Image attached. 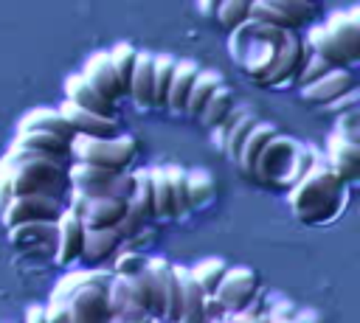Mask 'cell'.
Listing matches in <instances>:
<instances>
[{"instance_id":"44dd1931","label":"cell","mask_w":360,"mask_h":323,"mask_svg":"<svg viewBox=\"0 0 360 323\" xmlns=\"http://www.w3.org/2000/svg\"><path fill=\"white\" fill-rule=\"evenodd\" d=\"M152 51H135L127 98H132L138 107H152Z\"/></svg>"},{"instance_id":"7bdbcfd3","label":"cell","mask_w":360,"mask_h":323,"mask_svg":"<svg viewBox=\"0 0 360 323\" xmlns=\"http://www.w3.org/2000/svg\"><path fill=\"white\" fill-rule=\"evenodd\" d=\"M335 132L360 140V112H357V107H354V110H346V112L338 115V126H335Z\"/></svg>"},{"instance_id":"7c38bea8","label":"cell","mask_w":360,"mask_h":323,"mask_svg":"<svg viewBox=\"0 0 360 323\" xmlns=\"http://www.w3.org/2000/svg\"><path fill=\"white\" fill-rule=\"evenodd\" d=\"M326 163L346 180L354 183L360 177V143L340 132H332L326 140Z\"/></svg>"},{"instance_id":"4fadbf2b","label":"cell","mask_w":360,"mask_h":323,"mask_svg":"<svg viewBox=\"0 0 360 323\" xmlns=\"http://www.w3.org/2000/svg\"><path fill=\"white\" fill-rule=\"evenodd\" d=\"M59 112L65 115V121L73 126V132H82V135H115L118 132V124L112 115H98V112H90L73 101H62Z\"/></svg>"},{"instance_id":"ac0fdd59","label":"cell","mask_w":360,"mask_h":323,"mask_svg":"<svg viewBox=\"0 0 360 323\" xmlns=\"http://www.w3.org/2000/svg\"><path fill=\"white\" fill-rule=\"evenodd\" d=\"M8 230V242L17 250H37L45 242H51L56 236V222L51 219H31V222H17Z\"/></svg>"},{"instance_id":"8fae6325","label":"cell","mask_w":360,"mask_h":323,"mask_svg":"<svg viewBox=\"0 0 360 323\" xmlns=\"http://www.w3.org/2000/svg\"><path fill=\"white\" fill-rule=\"evenodd\" d=\"M352 87H354L352 73H349L343 65H335V67H329L323 76H318L315 81L298 87V93H301V98H304L307 104H326V101L343 95V93L352 90Z\"/></svg>"},{"instance_id":"2e32d148","label":"cell","mask_w":360,"mask_h":323,"mask_svg":"<svg viewBox=\"0 0 360 323\" xmlns=\"http://www.w3.org/2000/svg\"><path fill=\"white\" fill-rule=\"evenodd\" d=\"M82 76L107 98V101H118V98H124L121 95V87H118V76H115V70H112V65H110V56H107V51H98V53H93L90 59H87V65H84V70H82Z\"/></svg>"},{"instance_id":"60d3db41","label":"cell","mask_w":360,"mask_h":323,"mask_svg":"<svg viewBox=\"0 0 360 323\" xmlns=\"http://www.w3.org/2000/svg\"><path fill=\"white\" fill-rule=\"evenodd\" d=\"M267 3H273L278 11H284L295 22V28L304 25L315 11V3H309V0H267Z\"/></svg>"},{"instance_id":"4dcf8cb0","label":"cell","mask_w":360,"mask_h":323,"mask_svg":"<svg viewBox=\"0 0 360 323\" xmlns=\"http://www.w3.org/2000/svg\"><path fill=\"white\" fill-rule=\"evenodd\" d=\"M166 171V183H169V194H172V216H186L188 208V194H186V169L177 163L163 166Z\"/></svg>"},{"instance_id":"52a82bcc","label":"cell","mask_w":360,"mask_h":323,"mask_svg":"<svg viewBox=\"0 0 360 323\" xmlns=\"http://www.w3.org/2000/svg\"><path fill=\"white\" fill-rule=\"evenodd\" d=\"M295 149H298V140H292L290 135H284V132L270 135L267 143L262 146L253 169H250V177H256L264 185L281 188V180H284V174H287V169L292 163Z\"/></svg>"},{"instance_id":"ee69618b","label":"cell","mask_w":360,"mask_h":323,"mask_svg":"<svg viewBox=\"0 0 360 323\" xmlns=\"http://www.w3.org/2000/svg\"><path fill=\"white\" fill-rule=\"evenodd\" d=\"M321 107H326L329 112H346V110H354L357 107V87H352V90H346L343 95H338V98H332V101H326V104H321Z\"/></svg>"},{"instance_id":"5bb4252c","label":"cell","mask_w":360,"mask_h":323,"mask_svg":"<svg viewBox=\"0 0 360 323\" xmlns=\"http://www.w3.org/2000/svg\"><path fill=\"white\" fill-rule=\"evenodd\" d=\"M146 275V312L149 317L163 320V306H166V286L172 275V264L166 258H149L143 267Z\"/></svg>"},{"instance_id":"d4e9b609","label":"cell","mask_w":360,"mask_h":323,"mask_svg":"<svg viewBox=\"0 0 360 323\" xmlns=\"http://www.w3.org/2000/svg\"><path fill=\"white\" fill-rule=\"evenodd\" d=\"M174 272H177L180 289H183V312H180V320H202L205 317V301H208V295L194 281V275L188 272V267H180L177 264Z\"/></svg>"},{"instance_id":"9a60e30c","label":"cell","mask_w":360,"mask_h":323,"mask_svg":"<svg viewBox=\"0 0 360 323\" xmlns=\"http://www.w3.org/2000/svg\"><path fill=\"white\" fill-rule=\"evenodd\" d=\"M65 98L73 101V104H79V107H84V110H90V112L112 115L115 118V104L107 101L82 73H73V76L65 79Z\"/></svg>"},{"instance_id":"8d00e7d4","label":"cell","mask_w":360,"mask_h":323,"mask_svg":"<svg viewBox=\"0 0 360 323\" xmlns=\"http://www.w3.org/2000/svg\"><path fill=\"white\" fill-rule=\"evenodd\" d=\"M318 160V152H312L307 143H298V149H295V154H292V163H290V169H287V174H284V180H281V188H292L307 171H309V166Z\"/></svg>"},{"instance_id":"bcb514c9","label":"cell","mask_w":360,"mask_h":323,"mask_svg":"<svg viewBox=\"0 0 360 323\" xmlns=\"http://www.w3.org/2000/svg\"><path fill=\"white\" fill-rule=\"evenodd\" d=\"M217 6H219V0H197V8H200L202 14H211V17H214Z\"/></svg>"},{"instance_id":"836d02e7","label":"cell","mask_w":360,"mask_h":323,"mask_svg":"<svg viewBox=\"0 0 360 323\" xmlns=\"http://www.w3.org/2000/svg\"><path fill=\"white\" fill-rule=\"evenodd\" d=\"M225 270H228V264H225L222 258H202L200 264L188 267V272L194 275V281L202 286L205 295H214V289H217V284L222 281Z\"/></svg>"},{"instance_id":"277c9868","label":"cell","mask_w":360,"mask_h":323,"mask_svg":"<svg viewBox=\"0 0 360 323\" xmlns=\"http://www.w3.org/2000/svg\"><path fill=\"white\" fill-rule=\"evenodd\" d=\"M307 45L329 59L332 65H352L360 59V17L357 8H346L332 14L326 22L307 31Z\"/></svg>"},{"instance_id":"7402d4cb","label":"cell","mask_w":360,"mask_h":323,"mask_svg":"<svg viewBox=\"0 0 360 323\" xmlns=\"http://www.w3.org/2000/svg\"><path fill=\"white\" fill-rule=\"evenodd\" d=\"M20 129H42V132H51V135H56V138H62L68 143L76 135L73 126L59 112V107H37V110H28L20 118Z\"/></svg>"},{"instance_id":"ffe728a7","label":"cell","mask_w":360,"mask_h":323,"mask_svg":"<svg viewBox=\"0 0 360 323\" xmlns=\"http://www.w3.org/2000/svg\"><path fill=\"white\" fill-rule=\"evenodd\" d=\"M200 65L191 62V59H174V70H172V79H169V90H166V101L163 107H169L172 115H183V104H186V93L197 76Z\"/></svg>"},{"instance_id":"6da1fadb","label":"cell","mask_w":360,"mask_h":323,"mask_svg":"<svg viewBox=\"0 0 360 323\" xmlns=\"http://www.w3.org/2000/svg\"><path fill=\"white\" fill-rule=\"evenodd\" d=\"M349 183L326 163V160H315L309 166V171L292 185L287 188V202L290 211L295 213V219L307 222V225H326L335 222L346 202H349Z\"/></svg>"},{"instance_id":"74e56055","label":"cell","mask_w":360,"mask_h":323,"mask_svg":"<svg viewBox=\"0 0 360 323\" xmlns=\"http://www.w3.org/2000/svg\"><path fill=\"white\" fill-rule=\"evenodd\" d=\"M248 17H250V20H259V22H267V25H276V28H284V31L295 28V22H292L284 11H278L273 3H267V0H253Z\"/></svg>"},{"instance_id":"30bf717a","label":"cell","mask_w":360,"mask_h":323,"mask_svg":"<svg viewBox=\"0 0 360 323\" xmlns=\"http://www.w3.org/2000/svg\"><path fill=\"white\" fill-rule=\"evenodd\" d=\"M53 242H56V264H62V267H68V264H73V261H79V256H82V242H84V222H82V216L76 213V211H70L68 205L62 208V213L56 216V236H53Z\"/></svg>"},{"instance_id":"ab89813d","label":"cell","mask_w":360,"mask_h":323,"mask_svg":"<svg viewBox=\"0 0 360 323\" xmlns=\"http://www.w3.org/2000/svg\"><path fill=\"white\" fill-rule=\"evenodd\" d=\"M180 312H183V289H180V278L172 267V275H169V286H166V306H163V320H180Z\"/></svg>"},{"instance_id":"4316f807","label":"cell","mask_w":360,"mask_h":323,"mask_svg":"<svg viewBox=\"0 0 360 323\" xmlns=\"http://www.w3.org/2000/svg\"><path fill=\"white\" fill-rule=\"evenodd\" d=\"M127 211L135 213L138 219H152V183H149V169H138L132 174V191L127 197Z\"/></svg>"},{"instance_id":"7a4b0ae2","label":"cell","mask_w":360,"mask_h":323,"mask_svg":"<svg viewBox=\"0 0 360 323\" xmlns=\"http://www.w3.org/2000/svg\"><path fill=\"white\" fill-rule=\"evenodd\" d=\"M65 166L68 160L51 157L45 152L11 146L8 154L0 160V174L8 180L11 194H51L65 199L70 188Z\"/></svg>"},{"instance_id":"f35d334b","label":"cell","mask_w":360,"mask_h":323,"mask_svg":"<svg viewBox=\"0 0 360 323\" xmlns=\"http://www.w3.org/2000/svg\"><path fill=\"white\" fill-rule=\"evenodd\" d=\"M329 67H335L329 59H323L321 53H315L312 48H309V56H307V62L301 65V70H298V76H295V84L298 87H304V84H309V81H315L318 76H323Z\"/></svg>"},{"instance_id":"5b68a950","label":"cell","mask_w":360,"mask_h":323,"mask_svg":"<svg viewBox=\"0 0 360 323\" xmlns=\"http://www.w3.org/2000/svg\"><path fill=\"white\" fill-rule=\"evenodd\" d=\"M135 138L132 135H82L76 132L70 138V157L73 160H84V163H96L112 171H124L132 157H135Z\"/></svg>"},{"instance_id":"7dc6e473","label":"cell","mask_w":360,"mask_h":323,"mask_svg":"<svg viewBox=\"0 0 360 323\" xmlns=\"http://www.w3.org/2000/svg\"><path fill=\"white\" fill-rule=\"evenodd\" d=\"M309 3H315V0H309Z\"/></svg>"},{"instance_id":"f6af8a7d","label":"cell","mask_w":360,"mask_h":323,"mask_svg":"<svg viewBox=\"0 0 360 323\" xmlns=\"http://www.w3.org/2000/svg\"><path fill=\"white\" fill-rule=\"evenodd\" d=\"M25 317H28V320H48V309H45V306H31V309L25 312Z\"/></svg>"},{"instance_id":"3957f363","label":"cell","mask_w":360,"mask_h":323,"mask_svg":"<svg viewBox=\"0 0 360 323\" xmlns=\"http://www.w3.org/2000/svg\"><path fill=\"white\" fill-rule=\"evenodd\" d=\"M281 42H284V28H276V25H267V22L248 17L245 22L231 28L228 53L250 76V81L264 87V79L276 65Z\"/></svg>"},{"instance_id":"d6a6232c","label":"cell","mask_w":360,"mask_h":323,"mask_svg":"<svg viewBox=\"0 0 360 323\" xmlns=\"http://www.w3.org/2000/svg\"><path fill=\"white\" fill-rule=\"evenodd\" d=\"M107 56H110V65H112V70H115V76H118L121 95L127 98L129 73H132V62H135V45H129V42H115V45L107 51Z\"/></svg>"},{"instance_id":"1f68e13d","label":"cell","mask_w":360,"mask_h":323,"mask_svg":"<svg viewBox=\"0 0 360 323\" xmlns=\"http://www.w3.org/2000/svg\"><path fill=\"white\" fill-rule=\"evenodd\" d=\"M149 183H152V216L169 219L172 216V194H169V183H166L163 166H152L149 169Z\"/></svg>"},{"instance_id":"ba28073f","label":"cell","mask_w":360,"mask_h":323,"mask_svg":"<svg viewBox=\"0 0 360 323\" xmlns=\"http://www.w3.org/2000/svg\"><path fill=\"white\" fill-rule=\"evenodd\" d=\"M62 208H65V202L59 197H51V194H11L6 199V205L0 208V219L6 228L17 225V222H31V219L56 222Z\"/></svg>"},{"instance_id":"e575fe53","label":"cell","mask_w":360,"mask_h":323,"mask_svg":"<svg viewBox=\"0 0 360 323\" xmlns=\"http://www.w3.org/2000/svg\"><path fill=\"white\" fill-rule=\"evenodd\" d=\"M256 121V115L253 112H242L228 129H225V138H222V146H219V152L222 154H228L231 160H236V154H239V146H242V140H245V135H248V129H250V124Z\"/></svg>"},{"instance_id":"d590c367","label":"cell","mask_w":360,"mask_h":323,"mask_svg":"<svg viewBox=\"0 0 360 323\" xmlns=\"http://www.w3.org/2000/svg\"><path fill=\"white\" fill-rule=\"evenodd\" d=\"M250 3H253V0H219L214 17H217V22H219L225 31H231V28H236L239 22L248 20Z\"/></svg>"},{"instance_id":"9c48e42d","label":"cell","mask_w":360,"mask_h":323,"mask_svg":"<svg viewBox=\"0 0 360 323\" xmlns=\"http://www.w3.org/2000/svg\"><path fill=\"white\" fill-rule=\"evenodd\" d=\"M307 56H309V45H307V39H304L295 28L284 31L281 51H278V56H276L273 70H270L267 79H264V87H290V84L295 81L301 65L307 62Z\"/></svg>"},{"instance_id":"83f0119b","label":"cell","mask_w":360,"mask_h":323,"mask_svg":"<svg viewBox=\"0 0 360 323\" xmlns=\"http://www.w3.org/2000/svg\"><path fill=\"white\" fill-rule=\"evenodd\" d=\"M186 194H188V208H205L214 194H217V183L211 177V171L205 169H191L186 171Z\"/></svg>"},{"instance_id":"f546056e","label":"cell","mask_w":360,"mask_h":323,"mask_svg":"<svg viewBox=\"0 0 360 323\" xmlns=\"http://www.w3.org/2000/svg\"><path fill=\"white\" fill-rule=\"evenodd\" d=\"M231 104H233V93H231V87H225V81L208 95V101L202 104V110H200V115L194 118V121H200L202 126H214L228 110H231Z\"/></svg>"},{"instance_id":"f1b7e54d","label":"cell","mask_w":360,"mask_h":323,"mask_svg":"<svg viewBox=\"0 0 360 323\" xmlns=\"http://www.w3.org/2000/svg\"><path fill=\"white\" fill-rule=\"evenodd\" d=\"M172 70H174V56L172 53H155L152 56V107H163Z\"/></svg>"},{"instance_id":"cb8c5ba5","label":"cell","mask_w":360,"mask_h":323,"mask_svg":"<svg viewBox=\"0 0 360 323\" xmlns=\"http://www.w3.org/2000/svg\"><path fill=\"white\" fill-rule=\"evenodd\" d=\"M17 149H34V152H45L51 157H59V160H68L70 154V143L51 135V132H42V129H20L17 132V140L11 143Z\"/></svg>"},{"instance_id":"603a6c76","label":"cell","mask_w":360,"mask_h":323,"mask_svg":"<svg viewBox=\"0 0 360 323\" xmlns=\"http://www.w3.org/2000/svg\"><path fill=\"white\" fill-rule=\"evenodd\" d=\"M276 132H278V126H276L273 121L256 118V121L250 124V129H248V135H245V140H242V146H239V154H236V160H233L242 174H250V169H253V163H256L262 146H264L267 138L276 135Z\"/></svg>"},{"instance_id":"b9f144b4","label":"cell","mask_w":360,"mask_h":323,"mask_svg":"<svg viewBox=\"0 0 360 323\" xmlns=\"http://www.w3.org/2000/svg\"><path fill=\"white\" fill-rule=\"evenodd\" d=\"M146 261H149V256H143L138 250H129V253H121L115 258L112 272H118V275H135V272H141L146 267Z\"/></svg>"},{"instance_id":"d6986e66","label":"cell","mask_w":360,"mask_h":323,"mask_svg":"<svg viewBox=\"0 0 360 323\" xmlns=\"http://www.w3.org/2000/svg\"><path fill=\"white\" fill-rule=\"evenodd\" d=\"M118 244H121L118 228H84V242H82L79 258L87 264H101L104 258H110L115 253Z\"/></svg>"},{"instance_id":"e0dca14e","label":"cell","mask_w":360,"mask_h":323,"mask_svg":"<svg viewBox=\"0 0 360 323\" xmlns=\"http://www.w3.org/2000/svg\"><path fill=\"white\" fill-rule=\"evenodd\" d=\"M112 177H115L112 169L84 163V160H73L68 166V183L73 191H82V194H104V188L110 185Z\"/></svg>"},{"instance_id":"8992f818","label":"cell","mask_w":360,"mask_h":323,"mask_svg":"<svg viewBox=\"0 0 360 323\" xmlns=\"http://www.w3.org/2000/svg\"><path fill=\"white\" fill-rule=\"evenodd\" d=\"M259 289V275L250 267H228L214 295H208L205 309H217L219 315H231L242 306H250Z\"/></svg>"},{"instance_id":"484cf974","label":"cell","mask_w":360,"mask_h":323,"mask_svg":"<svg viewBox=\"0 0 360 323\" xmlns=\"http://www.w3.org/2000/svg\"><path fill=\"white\" fill-rule=\"evenodd\" d=\"M219 84H222V76H219L217 70H197V76H194V81H191V87H188V93H186L183 115L197 118L200 110H202V104L208 101V95H211Z\"/></svg>"}]
</instances>
